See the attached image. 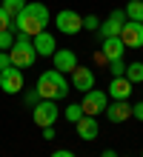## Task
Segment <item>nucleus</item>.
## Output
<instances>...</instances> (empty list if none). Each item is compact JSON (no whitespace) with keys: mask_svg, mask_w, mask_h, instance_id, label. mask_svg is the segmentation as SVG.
I'll return each mask as SVG.
<instances>
[{"mask_svg":"<svg viewBox=\"0 0 143 157\" xmlns=\"http://www.w3.org/2000/svg\"><path fill=\"white\" fill-rule=\"evenodd\" d=\"M49 20H52V14H49V9H46L43 3H26L23 12L14 17V26H17L20 34L34 37V34L46 32V23H49Z\"/></svg>","mask_w":143,"mask_h":157,"instance_id":"obj_1","label":"nucleus"},{"mask_svg":"<svg viewBox=\"0 0 143 157\" xmlns=\"http://www.w3.org/2000/svg\"><path fill=\"white\" fill-rule=\"evenodd\" d=\"M34 89H37V94H40V100H63V97H69V80L57 69L43 71V75L37 77Z\"/></svg>","mask_w":143,"mask_h":157,"instance_id":"obj_2","label":"nucleus"},{"mask_svg":"<svg viewBox=\"0 0 143 157\" xmlns=\"http://www.w3.org/2000/svg\"><path fill=\"white\" fill-rule=\"evenodd\" d=\"M9 57H12V66H17V69H29V66L37 60V52H34L32 37L20 34V37L12 43V49H9Z\"/></svg>","mask_w":143,"mask_h":157,"instance_id":"obj_3","label":"nucleus"},{"mask_svg":"<svg viewBox=\"0 0 143 157\" xmlns=\"http://www.w3.org/2000/svg\"><path fill=\"white\" fill-rule=\"evenodd\" d=\"M54 26L63 34H77V32H83V17L74 9H63V12L54 14Z\"/></svg>","mask_w":143,"mask_h":157,"instance_id":"obj_4","label":"nucleus"},{"mask_svg":"<svg viewBox=\"0 0 143 157\" xmlns=\"http://www.w3.org/2000/svg\"><path fill=\"white\" fill-rule=\"evenodd\" d=\"M32 117H34V123L40 126V128H46V126H54L57 123L60 112H57L54 100H40L37 106H32Z\"/></svg>","mask_w":143,"mask_h":157,"instance_id":"obj_5","label":"nucleus"},{"mask_svg":"<svg viewBox=\"0 0 143 157\" xmlns=\"http://www.w3.org/2000/svg\"><path fill=\"white\" fill-rule=\"evenodd\" d=\"M83 112L86 114H92V117H97L106 112V106H109V94L106 91H97V89H92V91H86L83 94Z\"/></svg>","mask_w":143,"mask_h":157,"instance_id":"obj_6","label":"nucleus"},{"mask_svg":"<svg viewBox=\"0 0 143 157\" xmlns=\"http://www.w3.org/2000/svg\"><path fill=\"white\" fill-rule=\"evenodd\" d=\"M117 37H120V43L126 46V49H143V23L126 20Z\"/></svg>","mask_w":143,"mask_h":157,"instance_id":"obj_7","label":"nucleus"},{"mask_svg":"<svg viewBox=\"0 0 143 157\" xmlns=\"http://www.w3.org/2000/svg\"><path fill=\"white\" fill-rule=\"evenodd\" d=\"M126 20H129L126 12H123V9H114V12L106 17V20H100V29H97V32H100V37H117Z\"/></svg>","mask_w":143,"mask_h":157,"instance_id":"obj_8","label":"nucleus"},{"mask_svg":"<svg viewBox=\"0 0 143 157\" xmlns=\"http://www.w3.org/2000/svg\"><path fill=\"white\" fill-rule=\"evenodd\" d=\"M0 89L6 91V94H17V91H23V71L17 66H9L6 71H0Z\"/></svg>","mask_w":143,"mask_h":157,"instance_id":"obj_9","label":"nucleus"},{"mask_svg":"<svg viewBox=\"0 0 143 157\" xmlns=\"http://www.w3.org/2000/svg\"><path fill=\"white\" fill-rule=\"evenodd\" d=\"M52 66L60 71V75H72V71L77 69V54L72 49H57L52 54Z\"/></svg>","mask_w":143,"mask_h":157,"instance_id":"obj_10","label":"nucleus"},{"mask_svg":"<svg viewBox=\"0 0 143 157\" xmlns=\"http://www.w3.org/2000/svg\"><path fill=\"white\" fill-rule=\"evenodd\" d=\"M72 89L74 91H83V94H86V91H92L94 89V71L77 66V69L72 71Z\"/></svg>","mask_w":143,"mask_h":157,"instance_id":"obj_11","label":"nucleus"},{"mask_svg":"<svg viewBox=\"0 0 143 157\" xmlns=\"http://www.w3.org/2000/svg\"><path fill=\"white\" fill-rule=\"evenodd\" d=\"M32 43H34L37 57H52V54L57 52V40H54V34H49V32L34 34V37H32Z\"/></svg>","mask_w":143,"mask_h":157,"instance_id":"obj_12","label":"nucleus"},{"mask_svg":"<svg viewBox=\"0 0 143 157\" xmlns=\"http://www.w3.org/2000/svg\"><path fill=\"white\" fill-rule=\"evenodd\" d=\"M74 126H77V137L80 140H97V134H100L97 117H92V114H83Z\"/></svg>","mask_w":143,"mask_h":157,"instance_id":"obj_13","label":"nucleus"},{"mask_svg":"<svg viewBox=\"0 0 143 157\" xmlns=\"http://www.w3.org/2000/svg\"><path fill=\"white\" fill-rule=\"evenodd\" d=\"M106 114L112 123H126V120L132 117V106H129V100H114V103L106 106Z\"/></svg>","mask_w":143,"mask_h":157,"instance_id":"obj_14","label":"nucleus"},{"mask_svg":"<svg viewBox=\"0 0 143 157\" xmlns=\"http://www.w3.org/2000/svg\"><path fill=\"white\" fill-rule=\"evenodd\" d=\"M106 94H109L112 100H129V94H132V83L123 77V75H120V77H112Z\"/></svg>","mask_w":143,"mask_h":157,"instance_id":"obj_15","label":"nucleus"},{"mask_svg":"<svg viewBox=\"0 0 143 157\" xmlns=\"http://www.w3.org/2000/svg\"><path fill=\"white\" fill-rule=\"evenodd\" d=\"M123 52H126V46L120 43V37H103V46H100V54H103V60H117L123 57Z\"/></svg>","mask_w":143,"mask_h":157,"instance_id":"obj_16","label":"nucleus"},{"mask_svg":"<svg viewBox=\"0 0 143 157\" xmlns=\"http://www.w3.org/2000/svg\"><path fill=\"white\" fill-rule=\"evenodd\" d=\"M123 77H126L132 86H135V83H143V63H140V60L129 63V66H126V71H123Z\"/></svg>","mask_w":143,"mask_h":157,"instance_id":"obj_17","label":"nucleus"},{"mask_svg":"<svg viewBox=\"0 0 143 157\" xmlns=\"http://www.w3.org/2000/svg\"><path fill=\"white\" fill-rule=\"evenodd\" d=\"M123 12H126V17H129V20H135V23H143V0H129Z\"/></svg>","mask_w":143,"mask_h":157,"instance_id":"obj_18","label":"nucleus"},{"mask_svg":"<svg viewBox=\"0 0 143 157\" xmlns=\"http://www.w3.org/2000/svg\"><path fill=\"white\" fill-rule=\"evenodd\" d=\"M83 114H86V112H83V106H80V103H69V106H66V112H63V117L69 120V123H77Z\"/></svg>","mask_w":143,"mask_h":157,"instance_id":"obj_19","label":"nucleus"},{"mask_svg":"<svg viewBox=\"0 0 143 157\" xmlns=\"http://www.w3.org/2000/svg\"><path fill=\"white\" fill-rule=\"evenodd\" d=\"M0 6H3L6 12L12 14V20H14V17H17V14L23 12V6H26V0H3V3H0Z\"/></svg>","mask_w":143,"mask_h":157,"instance_id":"obj_20","label":"nucleus"},{"mask_svg":"<svg viewBox=\"0 0 143 157\" xmlns=\"http://www.w3.org/2000/svg\"><path fill=\"white\" fill-rule=\"evenodd\" d=\"M123 71H126V63H123V57H117V60H109V75H112V77H120Z\"/></svg>","mask_w":143,"mask_h":157,"instance_id":"obj_21","label":"nucleus"},{"mask_svg":"<svg viewBox=\"0 0 143 157\" xmlns=\"http://www.w3.org/2000/svg\"><path fill=\"white\" fill-rule=\"evenodd\" d=\"M83 29H86V32H97V29H100V17H97V14H86V17H83Z\"/></svg>","mask_w":143,"mask_h":157,"instance_id":"obj_22","label":"nucleus"},{"mask_svg":"<svg viewBox=\"0 0 143 157\" xmlns=\"http://www.w3.org/2000/svg\"><path fill=\"white\" fill-rule=\"evenodd\" d=\"M12 26H14L12 14H9V12H6L3 6H0V32H9V29H12Z\"/></svg>","mask_w":143,"mask_h":157,"instance_id":"obj_23","label":"nucleus"},{"mask_svg":"<svg viewBox=\"0 0 143 157\" xmlns=\"http://www.w3.org/2000/svg\"><path fill=\"white\" fill-rule=\"evenodd\" d=\"M12 43H14L12 32H0V52H9V49H12Z\"/></svg>","mask_w":143,"mask_h":157,"instance_id":"obj_24","label":"nucleus"},{"mask_svg":"<svg viewBox=\"0 0 143 157\" xmlns=\"http://www.w3.org/2000/svg\"><path fill=\"white\" fill-rule=\"evenodd\" d=\"M26 106H37V103H40V94H37V89H32V91H26Z\"/></svg>","mask_w":143,"mask_h":157,"instance_id":"obj_25","label":"nucleus"},{"mask_svg":"<svg viewBox=\"0 0 143 157\" xmlns=\"http://www.w3.org/2000/svg\"><path fill=\"white\" fill-rule=\"evenodd\" d=\"M12 66V57H9V52H0V71H6Z\"/></svg>","mask_w":143,"mask_h":157,"instance_id":"obj_26","label":"nucleus"},{"mask_svg":"<svg viewBox=\"0 0 143 157\" xmlns=\"http://www.w3.org/2000/svg\"><path fill=\"white\" fill-rule=\"evenodd\" d=\"M132 117H137L140 123H143V100H140V103H135V106H132Z\"/></svg>","mask_w":143,"mask_h":157,"instance_id":"obj_27","label":"nucleus"},{"mask_svg":"<svg viewBox=\"0 0 143 157\" xmlns=\"http://www.w3.org/2000/svg\"><path fill=\"white\" fill-rule=\"evenodd\" d=\"M49 157H74V151H69V149H60V151H52Z\"/></svg>","mask_w":143,"mask_h":157,"instance_id":"obj_28","label":"nucleus"},{"mask_svg":"<svg viewBox=\"0 0 143 157\" xmlns=\"http://www.w3.org/2000/svg\"><path fill=\"white\" fill-rule=\"evenodd\" d=\"M43 137H46V140H54V126H46L43 128Z\"/></svg>","mask_w":143,"mask_h":157,"instance_id":"obj_29","label":"nucleus"},{"mask_svg":"<svg viewBox=\"0 0 143 157\" xmlns=\"http://www.w3.org/2000/svg\"><path fill=\"white\" fill-rule=\"evenodd\" d=\"M100 157H117V151H112V149H106V151H103Z\"/></svg>","mask_w":143,"mask_h":157,"instance_id":"obj_30","label":"nucleus"},{"mask_svg":"<svg viewBox=\"0 0 143 157\" xmlns=\"http://www.w3.org/2000/svg\"><path fill=\"white\" fill-rule=\"evenodd\" d=\"M140 157H143V154H140Z\"/></svg>","mask_w":143,"mask_h":157,"instance_id":"obj_31","label":"nucleus"}]
</instances>
